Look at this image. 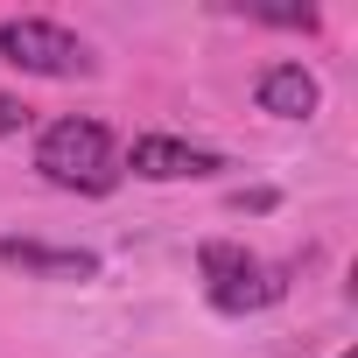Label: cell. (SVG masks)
<instances>
[{
  "label": "cell",
  "mask_w": 358,
  "mask_h": 358,
  "mask_svg": "<svg viewBox=\"0 0 358 358\" xmlns=\"http://www.w3.org/2000/svg\"><path fill=\"white\" fill-rule=\"evenodd\" d=\"M36 176L71 197H106L120 190V148L106 134V120H85V113H64L36 134Z\"/></svg>",
  "instance_id": "1"
},
{
  "label": "cell",
  "mask_w": 358,
  "mask_h": 358,
  "mask_svg": "<svg viewBox=\"0 0 358 358\" xmlns=\"http://www.w3.org/2000/svg\"><path fill=\"white\" fill-rule=\"evenodd\" d=\"M197 274H204V302L218 316H253V309H274L288 295V274L267 267L260 253H246L239 239H204L197 246Z\"/></svg>",
  "instance_id": "2"
},
{
  "label": "cell",
  "mask_w": 358,
  "mask_h": 358,
  "mask_svg": "<svg viewBox=\"0 0 358 358\" xmlns=\"http://www.w3.org/2000/svg\"><path fill=\"white\" fill-rule=\"evenodd\" d=\"M0 64H15L29 78H92L85 36H71L64 22H43V15H8L0 22Z\"/></svg>",
  "instance_id": "3"
},
{
  "label": "cell",
  "mask_w": 358,
  "mask_h": 358,
  "mask_svg": "<svg viewBox=\"0 0 358 358\" xmlns=\"http://www.w3.org/2000/svg\"><path fill=\"white\" fill-rule=\"evenodd\" d=\"M127 169L141 183H204V176H225L232 162L218 148H197V141H176V134H141L127 148ZM120 169V176H127Z\"/></svg>",
  "instance_id": "4"
},
{
  "label": "cell",
  "mask_w": 358,
  "mask_h": 358,
  "mask_svg": "<svg viewBox=\"0 0 358 358\" xmlns=\"http://www.w3.org/2000/svg\"><path fill=\"white\" fill-rule=\"evenodd\" d=\"M0 267H15V274H29V281H99V253H85V246H50V239H22V232L0 239Z\"/></svg>",
  "instance_id": "5"
},
{
  "label": "cell",
  "mask_w": 358,
  "mask_h": 358,
  "mask_svg": "<svg viewBox=\"0 0 358 358\" xmlns=\"http://www.w3.org/2000/svg\"><path fill=\"white\" fill-rule=\"evenodd\" d=\"M253 106H260V113H274V120H316L323 85H316V71H309V64H267V71H260V85H253Z\"/></svg>",
  "instance_id": "6"
},
{
  "label": "cell",
  "mask_w": 358,
  "mask_h": 358,
  "mask_svg": "<svg viewBox=\"0 0 358 358\" xmlns=\"http://www.w3.org/2000/svg\"><path fill=\"white\" fill-rule=\"evenodd\" d=\"M246 15L267 22V29H316V22H323L316 8H246Z\"/></svg>",
  "instance_id": "7"
},
{
  "label": "cell",
  "mask_w": 358,
  "mask_h": 358,
  "mask_svg": "<svg viewBox=\"0 0 358 358\" xmlns=\"http://www.w3.org/2000/svg\"><path fill=\"white\" fill-rule=\"evenodd\" d=\"M29 127V106L15 99V92H0V141H8V134H22Z\"/></svg>",
  "instance_id": "8"
},
{
  "label": "cell",
  "mask_w": 358,
  "mask_h": 358,
  "mask_svg": "<svg viewBox=\"0 0 358 358\" xmlns=\"http://www.w3.org/2000/svg\"><path fill=\"white\" fill-rule=\"evenodd\" d=\"M274 204H281L274 190H239V197H232V211H274Z\"/></svg>",
  "instance_id": "9"
},
{
  "label": "cell",
  "mask_w": 358,
  "mask_h": 358,
  "mask_svg": "<svg viewBox=\"0 0 358 358\" xmlns=\"http://www.w3.org/2000/svg\"><path fill=\"white\" fill-rule=\"evenodd\" d=\"M337 358H351V351H337Z\"/></svg>",
  "instance_id": "10"
}]
</instances>
